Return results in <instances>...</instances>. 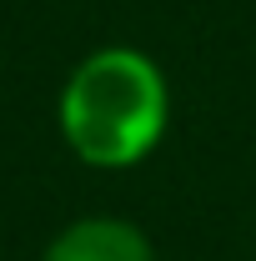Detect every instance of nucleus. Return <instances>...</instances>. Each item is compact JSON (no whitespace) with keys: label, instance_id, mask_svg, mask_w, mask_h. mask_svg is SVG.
I'll use <instances>...</instances> for the list:
<instances>
[{"label":"nucleus","instance_id":"nucleus-1","mask_svg":"<svg viewBox=\"0 0 256 261\" xmlns=\"http://www.w3.org/2000/svg\"><path fill=\"white\" fill-rule=\"evenodd\" d=\"M56 130L91 171H136L171 130V81L141 45H96L65 70Z\"/></svg>","mask_w":256,"mask_h":261},{"label":"nucleus","instance_id":"nucleus-2","mask_svg":"<svg viewBox=\"0 0 256 261\" xmlns=\"http://www.w3.org/2000/svg\"><path fill=\"white\" fill-rule=\"evenodd\" d=\"M40 261H156V246L151 236L126 221V216H75L65 221L50 241Z\"/></svg>","mask_w":256,"mask_h":261}]
</instances>
